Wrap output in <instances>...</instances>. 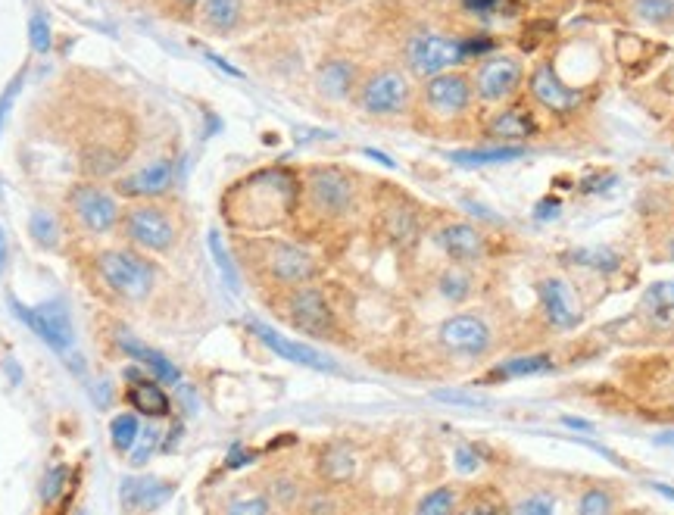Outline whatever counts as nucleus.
I'll return each mask as SVG.
<instances>
[{
    "mask_svg": "<svg viewBox=\"0 0 674 515\" xmlns=\"http://www.w3.org/2000/svg\"><path fill=\"white\" fill-rule=\"evenodd\" d=\"M250 331H253L256 338L263 341L272 353H278L281 359H288V363H297V366H306V369H316V372H341V366H337L331 356H325L322 350L309 347V344H300V341L284 338V334H278V331L269 328L266 322L250 319Z\"/></svg>",
    "mask_w": 674,
    "mask_h": 515,
    "instance_id": "obj_17",
    "label": "nucleus"
},
{
    "mask_svg": "<svg viewBox=\"0 0 674 515\" xmlns=\"http://www.w3.org/2000/svg\"><path fill=\"white\" fill-rule=\"evenodd\" d=\"M206 244H210L213 263H216V269H219V275H222V281H225V288H228L231 294H238V291H241V272H238L235 256L228 253V247H225V241H222L219 231H210V238H206Z\"/></svg>",
    "mask_w": 674,
    "mask_h": 515,
    "instance_id": "obj_32",
    "label": "nucleus"
},
{
    "mask_svg": "<svg viewBox=\"0 0 674 515\" xmlns=\"http://www.w3.org/2000/svg\"><path fill=\"white\" fill-rule=\"evenodd\" d=\"M528 4H537V0H528Z\"/></svg>",
    "mask_w": 674,
    "mask_h": 515,
    "instance_id": "obj_57",
    "label": "nucleus"
},
{
    "mask_svg": "<svg viewBox=\"0 0 674 515\" xmlns=\"http://www.w3.org/2000/svg\"><path fill=\"white\" fill-rule=\"evenodd\" d=\"M671 384H674V378H671Z\"/></svg>",
    "mask_w": 674,
    "mask_h": 515,
    "instance_id": "obj_58",
    "label": "nucleus"
},
{
    "mask_svg": "<svg viewBox=\"0 0 674 515\" xmlns=\"http://www.w3.org/2000/svg\"><path fill=\"white\" fill-rule=\"evenodd\" d=\"M456 515H506V506L494 494H478L465 503Z\"/></svg>",
    "mask_w": 674,
    "mask_h": 515,
    "instance_id": "obj_44",
    "label": "nucleus"
},
{
    "mask_svg": "<svg viewBox=\"0 0 674 515\" xmlns=\"http://www.w3.org/2000/svg\"><path fill=\"white\" fill-rule=\"evenodd\" d=\"M172 494H175V484H166L157 478H125L119 484V503L125 512L160 509Z\"/></svg>",
    "mask_w": 674,
    "mask_h": 515,
    "instance_id": "obj_21",
    "label": "nucleus"
},
{
    "mask_svg": "<svg viewBox=\"0 0 674 515\" xmlns=\"http://www.w3.org/2000/svg\"><path fill=\"white\" fill-rule=\"evenodd\" d=\"M456 466H459V472H475L478 469V453L472 447H459L456 450Z\"/></svg>",
    "mask_w": 674,
    "mask_h": 515,
    "instance_id": "obj_48",
    "label": "nucleus"
},
{
    "mask_svg": "<svg viewBox=\"0 0 674 515\" xmlns=\"http://www.w3.org/2000/svg\"><path fill=\"white\" fill-rule=\"evenodd\" d=\"M172 182H175V163L169 157H160V160H153L150 166L119 178L116 191L122 197H135V200L144 197L147 200V197H163L172 188Z\"/></svg>",
    "mask_w": 674,
    "mask_h": 515,
    "instance_id": "obj_18",
    "label": "nucleus"
},
{
    "mask_svg": "<svg viewBox=\"0 0 674 515\" xmlns=\"http://www.w3.org/2000/svg\"><path fill=\"white\" fill-rule=\"evenodd\" d=\"M122 350H125L128 356H135L138 363H141V369H147L157 381L172 384V388H178V384H181V372L169 363V359H166L163 353L150 350V347H144V344H138V341H132V338H122Z\"/></svg>",
    "mask_w": 674,
    "mask_h": 515,
    "instance_id": "obj_24",
    "label": "nucleus"
},
{
    "mask_svg": "<svg viewBox=\"0 0 674 515\" xmlns=\"http://www.w3.org/2000/svg\"><path fill=\"white\" fill-rule=\"evenodd\" d=\"M562 260L572 263V266H581V269L603 272V275H612L621 266V256L612 247H581V250L565 253Z\"/></svg>",
    "mask_w": 674,
    "mask_h": 515,
    "instance_id": "obj_30",
    "label": "nucleus"
},
{
    "mask_svg": "<svg viewBox=\"0 0 674 515\" xmlns=\"http://www.w3.org/2000/svg\"><path fill=\"white\" fill-rule=\"evenodd\" d=\"M381 235L400 250L422 238V213L412 203H391L381 210Z\"/></svg>",
    "mask_w": 674,
    "mask_h": 515,
    "instance_id": "obj_20",
    "label": "nucleus"
},
{
    "mask_svg": "<svg viewBox=\"0 0 674 515\" xmlns=\"http://www.w3.org/2000/svg\"><path fill=\"white\" fill-rule=\"evenodd\" d=\"M656 491L662 494V497H668V500H674V487H668V484H653Z\"/></svg>",
    "mask_w": 674,
    "mask_h": 515,
    "instance_id": "obj_55",
    "label": "nucleus"
},
{
    "mask_svg": "<svg viewBox=\"0 0 674 515\" xmlns=\"http://www.w3.org/2000/svg\"><path fill=\"white\" fill-rule=\"evenodd\" d=\"M434 244L456 266L475 269L490 260V235L481 225L465 222V219H450L440 225L434 231Z\"/></svg>",
    "mask_w": 674,
    "mask_h": 515,
    "instance_id": "obj_8",
    "label": "nucleus"
},
{
    "mask_svg": "<svg viewBox=\"0 0 674 515\" xmlns=\"http://www.w3.org/2000/svg\"><path fill=\"white\" fill-rule=\"evenodd\" d=\"M462 7L475 16H515L518 0H462Z\"/></svg>",
    "mask_w": 674,
    "mask_h": 515,
    "instance_id": "obj_40",
    "label": "nucleus"
},
{
    "mask_svg": "<svg viewBox=\"0 0 674 515\" xmlns=\"http://www.w3.org/2000/svg\"><path fill=\"white\" fill-rule=\"evenodd\" d=\"M206 60H210L213 66H219L222 72H228L231 79H244V72H241V69H235V66H231V63H225L222 57H216V54H206Z\"/></svg>",
    "mask_w": 674,
    "mask_h": 515,
    "instance_id": "obj_51",
    "label": "nucleus"
},
{
    "mask_svg": "<svg viewBox=\"0 0 674 515\" xmlns=\"http://www.w3.org/2000/svg\"><path fill=\"white\" fill-rule=\"evenodd\" d=\"M97 272L116 294L128 300L147 297L153 288V278H157V269L147 260H141L138 253H128V250H103L97 256Z\"/></svg>",
    "mask_w": 674,
    "mask_h": 515,
    "instance_id": "obj_5",
    "label": "nucleus"
},
{
    "mask_svg": "<svg viewBox=\"0 0 674 515\" xmlns=\"http://www.w3.org/2000/svg\"><path fill=\"white\" fill-rule=\"evenodd\" d=\"M125 400H128V406L138 409L141 416H147V419H166L169 412H172L169 394L160 388L157 381H150V378L132 384V388H128V394H125Z\"/></svg>",
    "mask_w": 674,
    "mask_h": 515,
    "instance_id": "obj_22",
    "label": "nucleus"
},
{
    "mask_svg": "<svg viewBox=\"0 0 674 515\" xmlns=\"http://www.w3.org/2000/svg\"><path fill=\"white\" fill-rule=\"evenodd\" d=\"M281 313L297 331L309 334V338H337V316L328 303V297L316 285H297L284 288Z\"/></svg>",
    "mask_w": 674,
    "mask_h": 515,
    "instance_id": "obj_4",
    "label": "nucleus"
},
{
    "mask_svg": "<svg viewBox=\"0 0 674 515\" xmlns=\"http://www.w3.org/2000/svg\"><path fill=\"white\" fill-rule=\"evenodd\" d=\"M7 300H10V309L16 313V319L29 325L47 347H54L57 353H66L72 347V319L60 300H50L41 306H25L16 297H7Z\"/></svg>",
    "mask_w": 674,
    "mask_h": 515,
    "instance_id": "obj_11",
    "label": "nucleus"
},
{
    "mask_svg": "<svg viewBox=\"0 0 674 515\" xmlns=\"http://www.w3.org/2000/svg\"><path fill=\"white\" fill-rule=\"evenodd\" d=\"M69 206L79 225L91 231V235H107V231H113L122 222L116 197L97 185H75L69 194Z\"/></svg>",
    "mask_w": 674,
    "mask_h": 515,
    "instance_id": "obj_15",
    "label": "nucleus"
},
{
    "mask_svg": "<svg viewBox=\"0 0 674 515\" xmlns=\"http://www.w3.org/2000/svg\"><path fill=\"white\" fill-rule=\"evenodd\" d=\"M459 63H465L459 38L416 35L406 44V66L416 75H422V79H434V75L453 72V66H459Z\"/></svg>",
    "mask_w": 674,
    "mask_h": 515,
    "instance_id": "obj_9",
    "label": "nucleus"
},
{
    "mask_svg": "<svg viewBox=\"0 0 674 515\" xmlns=\"http://www.w3.org/2000/svg\"><path fill=\"white\" fill-rule=\"evenodd\" d=\"M125 238L150 253H169L178 241V225L172 213H166L157 203H138L122 216Z\"/></svg>",
    "mask_w": 674,
    "mask_h": 515,
    "instance_id": "obj_6",
    "label": "nucleus"
},
{
    "mask_svg": "<svg viewBox=\"0 0 674 515\" xmlns=\"http://www.w3.org/2000/svg\"><path fill=\"white\" fill-rule=\"evenodd\" d=\"M160 444H163V434H160L157 428H144V431L138 434V441H135V447H132V459H128V462H132L135 469H141L144 462H147L153 453H157Z\"/></svg>",
    "mask_w": 674,
    "mask_h": 515,
    "instance_id": "obj_38",
    "label": "nucleus"
},
{
    "mask_svg": "<svg viewBox=\"0 0 674 515\" xmlns=\"http://www.w3.org/2000/svg\"><path fill=\"white\" fill-rule=\"evenodd\" d=\"M306 206L322 222H344L356 210V185L353 175L337 166H313L306 172Z\"/></svg>",
    "mask_w": 674,
    "mask_h": 515,
    "instance_id": "obj_3",
    "label": "nucleus"
},
{
    "mask_svg": "<svg viewBox=\"0 0 674 515\" xmlns=\"http://www.w3.org/2000/svg\"><path fill=\"white\" fill-rule=\"evenodd\" d=\"M640 309L656 325H674V281H656V285L646 288Z\"/></svg>",
    "mask_w": 674,
    "mask_h": 515,
    "instance_id": "obj_26",
    "label": "nucleus"
},
{
    "mask_svg": "<svg viewBox=\"0 0 674 515\" xmlns=\"http://www.w3.org/2000/svg\"><path fill=\"white\" fill-rule=\"evenodd\" d=\"M22 82H25V69L16 75V79L7 85V91L0 94V132H4V122H7V116H10V107H13V100H16V94L22 91Z\"/></svg>",
    "mask_w": 674,
    "mask_h": 515,
    "instance_id": "obj_46",
    "label": "nucleus"
},
{
    "mask_svg": "<svg viewBox=\"0 0 674 515\" xmlns=\"http://www.w3.org/2000/svg\"><path fill=\"white\" fill-rule=\"evenodd\" d=\"M578 515H615V497L606 487H587L578 500Z\"/></svg>",
    "mask_w": 674,
    "mask_h": 515,
    "instance_id": "obj_36",
    "label": "nucleus"
},
{
    "mask_svg": "<svg viewBox=\"0 0 674 515\" xmlns=\"http://www.w3.org/2000/svg\"><path fill=\"white\" fill-rule=\"evenodd\" d=\"M537 306L556 331H575L584 322L575 288L562 275H543L537 281Z\"/></svg>",
    "mask_w": 674,
    "mask_h": 515,
    "instance_id": "obj_14",
    "label": "nucleus"
},
{
    "mask_svg": "<svg viewBox=\"0 0 674 515\" xmlns=\"http://www.w3.org/2000/svg\"><path fill=\"white\" fill-rule=\"evenodd\" d=\"M269 509H272L269 497H263V494H250V497L231 500L228 509H225V515H269Z\"/></svg>",
    "mask_w": 674,
    "mask_h": 515,
    "instance_id": "obj_43",
    "label": "nucleus"
},
{
    "mask_svg": "<svg viewBox=\"0 0 674 515\" xmlns=\"http://www.w3.org/2000/svg\"><path fill=\"white\" fill-rule=\"evenodd\" d=\"M528 88H531V94L540 107L550 110V113H575L584 103V91L575 88V85H565L559 79V72L553 69V63H540L531 72Z\"/></svg>",
    "mask_w": 674,
    "mask_h": 515,
    "instance_id": "obj_16",
    "label": "nucleus"
},
{
    "mask_svg": "<svg viewBox=\"0 0 674 515\" xmlns=\"http://www.w3.org/2000/svg\"><path fill=\"white\" fill-rule=\"evenodd\" d=\"M434 397L444 403H456V406H484L487 403L481 394H469V391H434Z\"/></svg>",
    "mask_w": 674,
    "mask_h": 515,
    "instance_id": "obj_47",
    "label": "nucleus"
},
{
    "mask_svg": "<svg viewBox=\"0 0 674 515\" xmlns=\"http://www.w3.org/2000/svg\"><path fill=\"white\" fill-rule=\"evenodd\" d=\"M300 512L303 515H337V500L325 491L319 494H309L303 503H300Z\"/></svg>",
    "mask_w": 674,
    "mask_h": 515,
    "instance_id": "obj_45",
    "label": "nucleus"
},
{
    "mask_svg": "<svg viewBox=\"0 0 674 515\" xmlns=\"http://www.w3.org/2000/svg\"><path fill=\"white\" fill-rule=\"evenodd\" d=\"M316 469L325 484H347L356 475V453L344 444H328L316 459Z\"/></svg>",
    "mask_w": 674,
    "mask_h": 515,
    "instance_id": "obj_23",
    "label": "nucleus"
},
{
    "mask_svg": "<svg viewBox=\"0 0 674 515\" xmlns=\"http://www.w3.org/2000/svg\"><path fill=\"white\" fill-rule=\"evenodd\" d=\"M241 0H203V22L216 32H231L241 22Z\"/></svg>",
    "mask_w": 674,
    "mask_h": 515,
    "instance_id": "obj_31",
    "label": "nucleus"
},
{
    "mask_svg": "<svg viewBox=\"0 0 674 515\" xmlns=\"http://www.w3.org/2000/svg\"><path fill=\"white\" fill-rule=\"evenodd\" d=\"M241 256L244 266L253 269L259 278H266L275 288H297V285H313L319 278V260L306 247L281 238H253L241 241Z\"/></svg>",
    "mask_w": 674,
    "mask_h": 515,
    "instance_id": "obj_1",
    "label": "nucleus"
},
{
    "mask_svg": "<svg viewBox=\"0 0 674 515\" xmlns=\"http://www.w3.org/2000/svg\"><path fill=\"white\" fill-rule=\"evenodd\" d=\"M484 132L500 147H525V141H531L537 135V122L525 107H509L490 119Z\"/></svg>",
    "mask_w": 674,
    "mask_h": 515,
    "instance_id": "obj_19",
    "label": "nucleus"
},
{
    "mask_svg": "<svg viewBox=\"0 0 674 515\" xmlns=\"http://www.w3.org/2000/svg\"><path fill=\"white\" fill-rule=\"evenodd\" d=\"M437 341L453 356L478 359L490 350V344H494V331H490V325L478 313H456L440 322Z\"/></svg>",
    "mask_w": 674,
    "mask_h": 515,
    "instance_id": "obj_12",
    "label": "nucleus"
},
{
    "mask_svg": "<svg viewBox=\"0 0 674 515\" xmlns=\"http://www.w3.org/2000/svg\"><path fill=\"white\" fill-rule=\"evenodd\" d=\"M634 16L653 25H665L674 19V0H634Z\"/></svg>",
    "mask_w": 674,
    "mask_h": 515,
    "instance_id": "obj_37",
    "label": "nucleus"
},
{
    "mask_svg": "<svg viewBox=\"0 0 674 515\" xmlns=\"http://www.w3.org/2000/svg\"><path fill=\"white\" fill-rule=\"evenodd\" d=\"M69 484V469L66 466H54V469H47V475H44V481H41V500L50 506L54 503L60 494H63V487Z\"/></svg>",
    "mask_w": 674,
    "mask_h": 515,
    "instance_id": "obj_42",
    "label": "nucleus"
},
{
    "mask_svg": "<svg viewBox=\"0 0 674 515\" xmlns=\"http://www.w3.org/2000/svg\"><path fill=\"white\" fill-rule=\"evenodd\" d=\"M4 369H7V375L13 378V384H19V381H22V372L16 369V363H10V359H7V363H4Z\"/></svg>",
    "mask_w": 674,
    "mask_h": 515,
    "instance_id": "obj_54",
    "label": "nucleus"
},
{
    "mask_svg": "<svg viewBox=\"0 0 674 515\" xmlns=\"http://www.w3.org/2000/svg\"><path fill=\"white\" fill-rule=\"evenodd\" d=\"M412 103L409 75L400 69H378L359 85V107L369 116H400Z\"/></svg>",
    "mask_w": 674,
    "mask_h": 515,
    "instance_id": "obj_7",
    "label": "nucleus"
},
{
    "mask_svg": "<svg viewBox=\"0 0 674 515\" xmlns=\"http://www.w3.org/2000/svg\"><path fill=\"white\" fill-rule=\"evenodd\" d=\"M178 400L185 403V412H188V416H194V412H197V397L191 394V388H188L185 381L178 384Z\"/></svg>",
    "mask_w": 674,
    "mask_h": 515,
    "instance_id": "obj_49",
    "label": "nucleus"
},
{
    "mask_svg": "<svg viewBox=\"0 0 674 515\" xmlns=\"http://www.w3.org/2000/svg\"><path fill=\"white\" fill-rule=\"evenodd\" d=\"M556 369V363H553V356H547V353H528V356H512V359H506V363H500L494 372H490V378H528V375H547V372H553Z\"/></svg>",
    "mask_w": 674,
    "mask_h": 515,
    "instance_id": "obj_29",
    "label": "nucleus"
},
{
    "mask_svg": "<svg viewBox=\"0 0 674 515\" xmlns=\"http://www.w3.org/2000/svg\"><path fill=\"white\" fill-rule=\"evenodd\" d=\"M253 459V453L250 450H241V447H235L228 453V469H238V466H247V462Z\"/></svg>",
    "mask_w": 674,
    "mask_h": 515,
    "instance_id": "obj_50",
    "label": "nucleus"
},
{
    "mask_svg": "<svg viewBox=\"0 0 674 515\" xmlns=\"http://www.w3.org/2000/svg\"><path fill=\"white\" fill-rule=\"evenodd\" d=\"M29 235L38 247L44 250H54L60 244V222L54 219V213L47 210H35L29 216Z\"/></svg>",
    "mask_w": 674,
    "mask_h": 515,
    "instance_id": "obj_33",
    "label": "nucleus"
},
{
    "mask_svg": "<svg viewBox=\"0 0 674 515\" xmlns=\"http://www.w3.org/2000/svg\"><path fill=\"white\" fill-rule=\"evenodd\" d=\"M185 4H194V0H185Z\"/></svg>",
    "mask_w": 674,
    "mask_h": 515,
    "instance_id": "obj_56",
    "label": "nucleus"
},
{
    "mask_svg": "<svg viewBox=\"0 0 674 515\" xmlns=\"http://www.w3.org/2000/svg\"><path fill=\"white\" fill-rule=\"evenodd\" d=\"M456 503H459L456 487L444 484V487H434V491H428V494L419 500L416 515H453V512H456Z\"/></svg>",
    "mask_w": 674,
    "mask_h": 515,
    "instance_id": "obj_34",
    "label": "nucleus"
},
{
    "mask_svg": "<svg viewBox=\"0 0 674 515\" xmlns=\"http://www.w3.org/2000/svg\"><path fill=\"white\" fill-rule=\"evenodd\" d=\"M525 147H475V150H453L450 160L456 166H494V163H512L525 157Z\"/></svg>",
    "mask_w": 674,
    "mask_h": 515,
    "instance_id": "obj_28",
    "label": "nucleus"
},
{
    "mask_svg": "<svg viewBox=\"0 0 674 515\" xmlns=\"http://www.w3.org/2000/svg\"><path fill=\"white\" fill-rule=\"evenodd\" d=\"M437 291L450 303H465L475 294V272L469 266H456L450 263L444 272L437 275Z\"/></svg>",
    "mask_w": 674,
    "mask_h": 515,
    "instance_id": "obj_27",
    "label": "nucleus"
},
{
    "mask_svg": "<svg viewBox=\"0 0 674 515\" xmlns=\"http://www.w3.org/2000/svg\"><path fill=\"white\" fill-rule=\"evenodd\" d=\"M29 41H32L35 54H50V44H54V38H50V22H47L44 13H32V19H29Z\"/></svg>",
    "mask_w": 674,
    "mask_h": 515,
    "instance_id": "obj_41",
    "label": "nucleus"
},
{
    "mask_svg": "<svg viewBox=\"0 0 674 515\" xmlns=\"http://www.w3.org/2000/svg\"><path fill=\"white\" fill-rule=\"evenodd\" d=\"M7 260H10V247H7V235H4V228H0V272L7 269Z\"/></svg>",
    "mask_w": 674,
    "mask_h": 515,
    "instance_id": "obj_52",
    "label": "nucleus"
},
{
    "mask_svg": "<svg viewBox=\"0 0 674 515\" xmlns=\"http://www.w3.org/2000/svg\"><path fill=\"white\" fill-rule=\"evenodd\" d=\"M562 422H565L568 428H578V431H593V425H590V422H584V419H572V416H565Z\"/></svg>",
    "mask_w": 674,
    "mask_h": 515,
    "instance_id": "obj_53",
    "label": "nucleus"
},
{
    "mask_svg": "<svg viewBox=\"0 0 674 515\" xmlns=\"http://www.w3.org/2000/svg\"><path fill=\"white\" fill-rule=\"evenodd\" d=\"M556 497L550 494H528L512 506V515H559Z\"/></svg>",
    "mask_w": 674,
    "mask_h": 515,
    "instance_id": "obj_39",
    "label": "nucleus"
},
{
    "mask_svg": "<svg viewBox=\"0 0 674 515\" xmlns=\"http://www.w3.org/2000/svg\"><path fill=\"white\" fill-rule=\"evenodd\" d=\"M138 434H141V425H138V419L132 416V412H119V416L113 419V425H110L113 450H119V453L132 450L135 441H138Z\"/></svg>",
    "mask_w": 674,
    "mask_h": 515,
    "instance_id": "obj_35",
    "label": "nucleus"
},
{
    "mask_svg": "<svg viewBox=\"0 0 674 515\" xmlns=\"http://www.w3.org/2000/svg\"><path fill=\"white\" fill-rule=\"evenodd\" d=\"M425 110H431L440 119H459L469 113L472 100H475V85L465 72H444L428 79L425 91Z\"/></svg>",
    "mask_w": 674,
    "mask_h": 515,
    "instance_id": "obj_13",
    "label": "nucleus"
},
{
    "mask_svg": "<svg viewBox=\"0 0 674 515\" xmlns=\"http://www.w3.org/2000/svg\"><path fill=\"white\" fill-rule=\"evenodd\" d=\"M319 91L331 100H344L356 85V66L350 60H328L319 69Z\"/></svg>",
    "mask_w": 674,
    "mask_h": 515,
    "instance_id": "obj_25",
    "label": "nucleus"
},
{
    "mask_svg": "<svg viewBox=\"0 0 674 515\" xmlns=\"http://www.w3.org/2000/svg\"><path fill=\"white\" fill-rule=\"evenodd\" d=\"M525 82V63L512 54H490L481 60L475 72V94L487 103H503L522 91Z\"/></svg>",
    "mask_w": 674,
    "mask_h": 515,
    "instance_id": "obj_10",
    "label": "nucleus"
},
{
    "mask_svg": "<svg viewBox=\"0 0 674 515\" xmlns=\"http://www.w3.org/2000/svg\"><path fill=\"white\" fill-rule=\"evenodd\" d=\"M241 194H244V206L238 219L247 228H272L291 213V206L297 200V182L291 172L269 169V172L253 175Z\"/></svg>",
    "mask_w": 674,
    "mask_h": 515,
    "instance_id": "obj_2",
    "label": "nucleus"
}]
</instances>
